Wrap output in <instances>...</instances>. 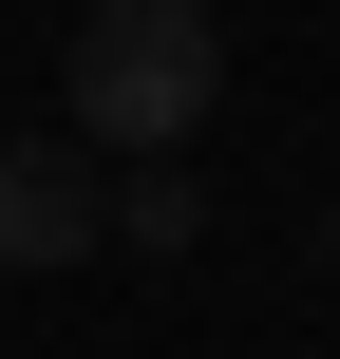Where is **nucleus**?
<instances>
[{
    "label": "nucleus",
    "mask_w": 340,
    "mask_h": 359,
    "mask_svg": "<svg viewBox=\"0 0 340 359\" xmlns=\"http://www.w3.org/2000/svg\"><path fill=\"white\" fill-rule=\"evenodd\" d=\"M95 246H132V265H189V246H208V170H189V151H132V170L95 189Z\"/></svg>",
    "instance_id": "nucleus-3"
},
{
    "label": "nucleus",
    "mask_w": 340,
    "mask_h": 359,
    "mask_svg": "<svg viewBox=\"0 0 340 359\" xmlns=\"http://www.w3.org/2000/svg\"><path fill=\"white\" fill-rule=\"evenodd\" d=\"M95 189H114V170H95L76 133H0V265H76V246H95Z\"/></svg>",
    "instance_id": "nucleus-2"
},
{
    "label": "nucleus",
    "mask_w": 340,
    "mask_h": 359,
    "mask_svg": "<svg viewBox=\"0 0 340 359\" xmlns=\"http://www.w3.org/2000/svg\"><path fill=\"white\" fill-rule=\"evenodd\" d=\"M322 265H340V208H322Z\"/></svg>",
    "instance_id": "nucleus-4"
},
{
    "label": "nucleus",
    "mask_w": 340,
    "mask_h": 359,
    "mask_svg": "<svg viewBox=\"0 0 340 359\" xmlns=\"http://www.w3.org/2000/svg\"><path fill=\"white\" fill-rule=\"evenodd\" d=\"M208 95H227L208 0H95V19H76V57H57L76 151H189V133H208Z\"/></svg>",
    "instance_id": "nucleus-1"
}]
</instances>
